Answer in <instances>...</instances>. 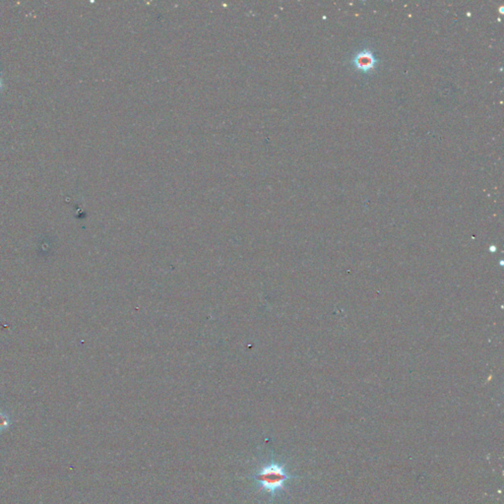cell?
<instances>
[{
	"label": "cell",
	"instance_id": "1",
	"mask_svg": "<svg viewBox=\"0 0 504 504\" xmlns=\"http://www.w3.org/2000/svg\"><path fill=\"white\" fill-rule=\"evenodd\" d=\"M251 478L259 492L276 497L285 491L289 481L296 476L291 475L284 464L272 460L258 466Z\"/></svg>",
	"mask_w": 504,
	"mask_h": 504
},
{
	"label": "cell",
	"instance_id": "2",
	"mask_svg": "<svg viewBox=\"0 0 504 504\" xmlns=\"http://www.w3.org/2000/svg\"><path fill=\"white\" fill-rule=\"evenodd\" d=\"M374 62H375L374 58L372 57L371 53H369V52H367V53L361 52L359 55H357L355 57V65L359 69H362V70L371 69L375 64Z\"/></svg>",
	"mask_w": 504,
	"mask_h": 504
},
{
	"label": "cell",
	"instance_id": "3",
	"mask_svg": "<svg viewBox=\"0 0 504 504\" xmlns=\"http://www.w3.org/2000/svg\"><path fill=\"white\" fill-rule=\"evenodd\" d=\"M2 89H3V80L1 78V72H0V92L2 91Z\"/></svg>",
	"mask_w": 504,
	"mask_h": 504
}]
</instances>
